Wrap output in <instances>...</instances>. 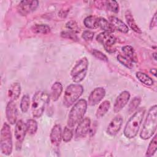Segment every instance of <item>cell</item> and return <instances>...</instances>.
Returning a JSON list of instances; mask_svg holds the SVG:
<instances>
[{
  "label": "cell",
  "instance_id": "8d00e7d4",
  "mask_svg": "<svg viewBox=\"0 0 157 157\" xmlns=\"http://www.w3.org/2000/svg\"><path fill=\"white\" fill-rule=\"evenodd\" d=\"M94 34V33L93 32L87 30V31H83V33H82V37L85 41L89 42V41H91L93 39Z\"/></svg>",
  "mask_w": 157,
  "mask_h": 157
},
{
  "label": "cell",
  "instance_id": "2e32d148",
  "mask_svg": "<svg viewBox=\"0 0 157 157\" xmlns=\"http://www.w3.org/2000/svg\"><path fill=\"white\" fill-rule=\"evenodd\" d=\"M62 139V130L60 124H56L52 128L50 134L51 144L55 147H58Z\"/></svg>",
  "mask_w": 157,
  "mask_h": 157
},
{
  "label": "cell",
  "instance_id": "f546056e",
  "mask_svg": "<svg viewBox=\"0 0 157 157\" xmlns=\"http://www.w3.org/2000/svg\"><path fill=\"white\" fill-rule=\"evenodd\" d=\"M29 105H30L29 97L28 95L25 94L22 97L20 102V109L21 112L23 113L27 112V111L29 109Z\"/></svg>",
  "mask_w": 157,
  "mask_h": 157
},
{
  "label": "cell",
  "instance_id": "4dcf8cb0",
  "mask_svg": "<svg viewBox=\"0 0 157 157\" xmlns=\"http://www.w3.org/2000/svg\"><path fill=\"white\" fill-rule=\"evenodd\" d=\"M141 101V99L139 97H134L130 102L129 105H128V112L129 113H132L134 110H136L137 107H139L140 103Z\"/></svg>",
  "mask_w": 157,
  "mask_h": 157
},
{
  "label": "cell",
  "instance_id": "74e56055",
  "mask_svg": "<svg viewBox=\"0 0 157 157\" xmlns=\"http://www.w3.org/2000/svg\"><path fill=\"white\" fill-rule=\"evenodd\" d=\"M156 24H157V18H156V12H155L150 23V25H149L150 29H152L155 28L156 26Z\"/></svg>",
  "mask_w": 157,
  "mask_h": 157
},
{
  "label": "cell",
  "instance_id": "8fae6325",
  "mask_svg": "<svg viewBox=\"0 0 157 157\" xmlns=\"http://www.w3.org/2000/svg\"><path fill=\"white\" fill-rule=\"evenodd\" d=\"M91 120L88 117L83 118L78 123L75 129V137L77 138L85 137L90 131Z\"/></svg>",
  "mask_w": 157,
  "mask_h": 157
},
{
  "label": "cell",
  "instance_id": "277c9868",
  "mask_svg": "<svg viewBox=\"0 0 157 157\" xmlns=\"http://www.w3.org/2000/svg\"><path fill=\"white\" fill-rule=\"evenodd\" d=\"M50 99L49 95L45 91H38L33 97L31 111L34 118H40Z\"/></svg>",
  "mask_w": 157,
  "mask_h": 157
},
{
  "label": "cell",
  "instance_id": "1f68e13d",
  "mask_svg": "<svg viewBox=\"0 0 157 157\" xmlns=\"http://www.w3.org/2000/svg\"><path fill=\"white\" fill-rule=\"evenodd\" d=\"M73 137V132L70 128L66 126L62 132V139L64 142H69Z\"/></svg>",
  "mask_w": 157,
  "mask_h": 157
},
{
  "label": "cell",
  "instance_id": "3957f363",
  "mask_svg": "<svg viewBox=\"0 0 157 157\" xmlns=\"http://www.w3.org/2000/svg\"><path fill=\"white\" fill-rule=\"evenodd\" d=\"M88 103L85 99L78 101L71 108L67 121V126L73 128L83 118L87 109Z\"/></svg>",
  "mask_w": 157,
  "mask_h": 157
},
{
  "label": "cell",
  "instance_id": "836d02e7",
  "mask_svg": "<svg viewBox=\"0 0 157 157\" xmlns=\"http://www.w3.org/2000/svg\"><path fill=\"white\" fill-rule=\"evenodd\" d=\"M61 37L69 39H71L72 40L77 41L78 40V37L76 35V33L74 32H72L71 31H64L61 32Z\"/></svg>",
  "mask_w": 157,
  "mask_h": 157
},
{
  "label": "cell",
  "instance_id": "cb8c5ba5",
  "mask_svg": "<svg viewBox=\"0 0 157 157\" xmlns=\"http://www.w3.org/2000/svg\"><path fill=\"white\" fill-rule=\"evenodd\" d=\"M32 31L36 34H46L50 33V28L47 25L36 24L33 26Z\"/></svg>",
  "mask_w": 157,
  "mask_h": 157
},
{
  "label": "cell",
  "instance_id": "30bf717a",
  "mask_svg": "<svg viewBox=\"0 0 157 157\" xmlns=\"http://www.w3.org/2000/svg\"><path fill=\"white\" fill-rule=\"evenodd\" d=\"M39 5V2L36 0L21 1L18 5V11L22 15H26L35 10Z\"/></svg>",
  "mask_w": 157,
  "mask_h": 157
},
{
  "label": "cell",
  "instance_id": "ba28073f",
  "mask_svg": "<svg viewBox=\"0 0 157 157\" xmlns=\"http://www.w3.org/2000/svg\"><path fill=\"white\" fill-rule=\"evenodd\" d=\"M27 132L26 123L21 120L17 121L15 124V128L14 130V136L16 141V148L17 150H20L22 144L24 141L26 133Z\"/></svg>",
  "mask_w": 157,
  "mask_h": 157
},
{
  "label": "cell",
  "instance_id": "5b68a950",
  "mask_svg": "<svg viewBox=\"0 0 157 157\" xmlns=\"http://www.w3.org/2000/svg\"><path fill=\"white\" fill-rule=\"evenodd\" d=\"M12 139L11 129L9 124L4 123L0 135V148L1 152L6 156L10 155L12 152Z\"/></svg>",
  "mask_w": 157,
  "mask_h": 157
},
{
  "label": "cell",
  "instance_id": "e575fe53",
  "mask_svg": "<svg viewBox=\"0 0 157 157\" xmlns=\"http://www.w3.org/2000/svg\"><path fill=\"white\" fill-rule=\"evenodd\" d=\"M92 55L97 59L102 61L104 62H107L108 61V58L106 56V55H105L102 52H101V51H99L98 50L96 49H93L91 51Z\"/></svg>",
  "mask_w": 157,
  "mask_h": 157
},
{
  "label": "cell",
  "instance_id": "5bb4252c",
  "mask_svg": "<svg viewBox=\"0 0 157 157\" xmlns=\"http://www.w3.org/2000/svg\"><path fill=\"white\" fill-rule=\"evenodd\" d=\"M123 118L120 115L115 117L109 123L106 132L110 136H115L120 130L123 124Z\"/></svg>",
  "mask_w": 157,
  "mask_h": 157
},
{
  "label": "cell",
  "instance_id": "4fadbf2b",
  "mask_svg": "<svg viewBox=\"0 0 157 157\" xmlns=\"http://www.w3.org/2000/svg\"><path fill=\"white\" fill-rule=\"evenodd\" d=\"M105 95V90L103 87L94 88L90 94L88 99V104L90 105H95L100 102Z\"/></svg>",
  "mask_w": 157,
  "mask_h": 157
},
{
  "label": "cell",
  "instance_id": "4316f807",
  "mask_svg": "<svg viewBox=\"0 0 157 157\" xmlns=\"http://www.w3.org/2000/svg\"><path fill=\"white\" fill-rule=\"evenodd\" d=\"M97 19L94 16L90 15L87 17H86L84 20H83V23L84 25L89 29H95L98 28V25H97Z\"/></svg>",
  "mask_w": 157,
  "mask_h": 157
},
{
  "label": "cell",
  "instance_id": "7402d4cb",
  "mask_svg": "<svg viewBox=\"0 0 157 157\" xmlns=\"http://www.w3.org/2000/svg\"><path fill=\"white\" fill-rule=\"evenodd\" d=\"M97 25H98V28H100L101 29L104 30V31L112 33L114 31L113 28L111 26L109 21L104 18H102V17L98 18Z\"/></svg>",
  "mask_w": 157,
  "mask_h": 157
},
{
  "label": "cell",
  "instance_id": "d590c367",
  "mask_svg": "<svg viewBox=\"0 0 157 157\" xmlns=\"http://www.w3.org/2000/svg\"><path fill=\"white\" fill-rule=\"evenodd\" d=\"M66 26L67 29H69V31H71L74 32L75 33L79 32V28H78L77 23L74 20L69 21L66 23Z\"/></svg>",
  "mask_w": 157,
  "mask_h": 157
},
{
  "label": "cell",
  "instance_id": "f35d334b",
  "mask_svg": "<svg viewBox=\"0 0 157 157\" xmlns=\"http://www.w3.org/2000/svg\"><path fill=\"white\" fill-rule=\"evenodd\" d=\"M150 72L154 76H156V68H153V69H151Z\"/></svg>",
  "mask_w": 157,
  "mask_h": 157
},
{
  "label": "cell",
  "instance_id": "d6a6232c",
  "mask_svg": "<svg viewBox=\"0 0 157 157\" xmlns=\"http://www.w3.org/2000/svg\"><path fill=\"white\" fill-rule=\"evenodd\" d=\"M105 6L107 9L114 13H117L119 11L118 4L116 1H105Z\"/></svg>",
  "mask_w": 157,
  "mask_h": 157
},
{
  "label": "cell",
  "instance_id": "9a60e30c",
  "mask_svg": "<svg viewBox=\"0 0 157 157\" xmlns=\"http://www.w3.org/2000/svg\"><path fill=\"white\" fill-rule=\"evenodd\" d=\"M6 116L8 122L11 124L17 123V109L14 101H9L6 108Z\"/></svg>",
  "mask_w": 157,
  "mask_h": 157
},
{
  "label": "cell",
  "instance_id": "603a6c76",
  "mask_svg": "<svg viewBox=\"0 0 157 157\" xmlns=\"http://www.w3.org/2000/svg\"><path fill=\"white\" fill-rule=\"evenodd\" d=\"M136 77L138 80L142 83L147 86H151L153 84V80L151 77H150L147 74L139 71L136 74Z\"/></svg>",
  "mask_w": 157,
  "mask_h": 157
},
{
  "label": "cell",
  "instance_id": "ac0fdd59",
  "mask_svg": "<svg viewBox=\"0 0 157 157\" xmlns=\"http://www.w3.org/2000/svg\"><path fill=\"white\" fill-rule=\"evenodd\" d=\"M21 93V85L18 82L13 83L8 89L7 96L9 101H14L17 100Z\"/></svg>",
  "mask_w": 157,
  "mask_h": 157
},
{
  "label": "cell",
  "instance_id": "8992f818",
  "mask_svg": "<svg viewBox=\"0 0 157 157\" xmlns=\"http://www.w3.org/2000/svg\"><path fill=\"white\" fill-rule=\"evenodd\" d=\"M83 92V86L78 83H73L67 86L63 96V104L66 107L72 105L82 96Z\"/></svg>",
  "mask_w": 157,
  "mask_h": 157
},
{
  "label": "cell",
  "instance_id": "9c48e42d",
  "mask_svg": "<svg viewBox=\"0 0 157 157\" xmlns=\"http://www.w3.org/2000/svg\"><path fill=\"white\" fill-rule=\"evenodd\" d=\"M96 40L102 44L107 52H109L110 48L116 42V37L109 32L104 31L99 34L96 38Z\"/></svg>",
  "mask_w": 157,
  "mask_h": 157
},
{
  "label": "cell",
  "instance_id": "d4e9b609",
  "mask_svg": "<svg viewBox=\"0 0 157 157\" xmlns=\"http://www.w3.org/2000/svg\"><path fill=\"white\" fill-rule=\"evenodd\" d=\"M156 149H157V140H156V136L155 135L148 145L145 156L148 157L152 156L156 153Z\"/></svg>",
  "mask_w": 157,
  "mask_h": 157
},
{
  "label": "cell",
  "instance_id": "6da1fadb",
  "mask_svg": "<svg viewBox=\"0 0 157 157\" xmlns=\"http://www.w3.org/2000/svg\"><path fill=\"white\" fill-rule=\"evenodd\" d=\"M145 111L146 110L145 107H140L137 110L128 120L123 131L126 137L132 139L137 136L145 115Z\"/></svg>",
  "mask_w": 157,
  "mask_h": 157
},
{
  "label": "cell",
  "instance_id": "7a4b0ae2",
  "mask_svg": "<svg viewBox=\"0 0 157 157\" xmlns=\"http://www.w3.org/2000/svg\"><path fill=\"white\" fill-rule=\"evenodd\" d=\"M157 106L154 105L150 108L140 132V137L144 140L151 137L156 129Z\"/></svg>",
  "mask_w": 157,
  "mask_h": 157
},
{
  "label": "cell",
  "instance_id": "f1b7e54d",
  "mask_svg": "<svg viewBox=\"0 0 157 157\" xmlns=\"http://www.w3.org/2000/svg\"><path fill=\"white\" fill-rule=\"evenodd\" d=\"M117 60L125 67L129 69H132L134 67V64H133L134 62L132 61L130 59H129L126 56L122 55L121 54H118L117 56Z\"/></svg>",
  "mask_w": 157,
  "mask_h": 157
},
{
  "label": "cell",
  "instance_id": "d6986e66",
  "mask_svg": "<svg viewBox=\"0 0 157 157\" xmlns=\"http://www.w3.org/2000/svg\"><path fill=\"white\" fill-rule=\"evenodd\" d=\"M63 85L59 82H55L51 87L50 98L53 101H56L63 92Z\"/></svg>",
  "mask_w": 157,
  "mask_h": 157
},
{
  "label": "cell",
  "instance_id": "44dd1931",
  "mask_svg": "<svg viewBox=\"0 0 157 157\" xmlns=\"http://www.w3.org/2000/svg\"><path fill=\"white\" fill-rule=\"evenodd\" d=\"M110 108V102L109 101L105 100L100 104L96 112V117L98 118H101L104 117L106 113L109 111Z\"/></svg>",
  "mask_w": 157,
  "mask_h": 157
},
{
  "label": "cell",
  "instance_id": "484cf974",
  "mask_svg": "<svg viewBox=\"0 0 157 157\" xmlns=\"http://www.w3.org/2000/svg\"><path fill=\"white\" fill-rule=\"evenodd\" d=\"M121 50L123 53L125 55V56L130 59L132 61H136V57L135 55V52L134 48L130 45H124L121 48Z\"/></svg>",
  "mask_w": 157,
  "mask_h": 157
},
{
  "label": "cell",
  "instance_id": "52a82bcc",
  "mask_svg": "<svg viewBox=\"0 0 157 157\" xmlns=\"http://www.w3.org/2000/svg\"><path fill=\"white\" fill-rule=\"evenodd\" d=\"M88 60L86 57L80 59L74 65L71 71V76L75 83H80L85 78L88 67Z\"/></svg>",
  "mask_w": 157,
  "mask_h": 157
},
{
  "label": "cell",
  "instance_id": "ffe728a7",
  "mask_svg": "<svg viewBox=\"0 0 157 157\" xmlns=\"http://www.w3.org/2000/svg\"><path fill=\"white\" fill-rule=\"evenodd\" d=\"M125 18L127 22L128 25L131 28V29H132L134 31H135L137 33H141L142 31L140 29V28L137 26L136 24L134 17L132 15V13L130 10H127L125 13Z\"/></svg>",
  "mask_w": 157,
  "mask_h": 157
},
{
  "label": "cell",
  "instance_id": "e0dca14e",
  "mask_svg": "<svg viewBox=\"0 0 157 157\" xmlns=\"http://www.w3.org/2000/svg\"><path fill=\"white\" fill-rule=\"evenodd\" d=\"M109 21L114 30H118L123 33H127L128 32L129 28L128 26L123 21L118 18L117 17H110L109 18Z\"/></svg>",
  "mask_w": 157,
  "mask_h": 157
},
{
  "label": "cell",
  "instance_id": "83f0119b",
  "mask_svg": "<svg viewBox=\"0 0 157 157\" xmlns=\"http://www.w3.org/2000/svg\"><path fill=\"white\" fill-rule=\"evenodd\" d=\"M27 132L30 135L35 134L37 130V123L34 119H29L26 123Z\"/></svg>",
  "mask_w": 157,
  "mask_h": 157
},
{
  "label": "cell",
  "instance_id": "7c38bea8",
  "mask_svg": "<svg viewBox=\"0 0 157 157\" xmlns=\"http://www.w3.org/2000/svg\"><path fill=\"white\" fill-rule=\"evenodd\" d=\"M130 99V93L128 91H123L117 97L114 105L113 112L114 113H118L121 111L124 106L128 104Z\"/></svg>",
  "mask_w": 157,
  "mask_h": 157
},
{
  "label": "cell",
  "instance_id": "ab89813d",
  "mask_svg": "<svg viewBox=\"0 0 157 157\" xmlns=\"http://www.w3.org/2000/svg\"><path fill=\"white\" fill-rule=\"evenodd\" d=\"M152 55H153V58H154V59H155V60H156V53L155 52V53H153L152 54Z\"/></svg>",
  "mask_w": 157,
  "mask_h": 157
}]
</instances>
